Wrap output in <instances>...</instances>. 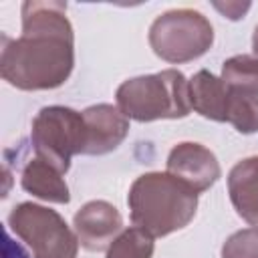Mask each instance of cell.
<instances>
[{
  "label": "cell",
  "mask_w": 258,
  "mask_h": 258,
  "mask_svg": "<svg viewBox=\"0 0 258 258\" xmlns=\"http://www.w3.org/2000/svg\"><path fill=\"white\" fill-rule=\"evenodd\" d=\"M230 91L226 121L234 125L240 133H256L258 131V93L248 91Z\"/></svg>",
  "instance_id": "cell-14"
},
{
  "label": "cell",
  "mask_w": 258,
  "mask_h": 258,
  "mask_svg": "<svg viewBox=\"0 0 258 258\" xmlns=\"http://www.w3.org/2000/svg\"><path fill=\"white\" fill-rule=\"evenodd\" d=\"M228 191L238 216L258 226V155L246 157L230 169Z\"/></svg>",
  "instance_id": "cell-10"
},
{
  "label": "cell",
  "mask_w": 258,
  "mask_h": 258,
  "mask_svg": "<svg viewBox=\"0 0 258 258\" xmlns=\"http://www.w3.org/2000/svg\"><path fill=\"white\" fill-rule=\"evenodd\" d=\"M214 42L210 20L189 8L159 14L149 28L153 52L167 62H187L202 56Z\"/></svg>",
  "instance_id": "cell-5"
},
{
  "label": "cell",
  "mask_w": 258,
  "mask_h": 258,
  "mask_svg": "<svg viewBox=\"0 0 258 258\" xmlns=\"http://www.w3.org/2000/svg\"><path fill=\"white\" fill-rule=\"evenodd\" d=\"M151 256H153V236H149L141 228H127L107 248L105 258H151Z\"/></svg>",
  "instance_id": "cell-15"
},
{
  "label": "cell",
  "mask_w": 258,
  "mask_h": 258,
  "mask_svg": "<svg viewBox=\"0 0 258 258\" xmlns=\"http://www.w3.org/2000/svg\"><path fill=\"white\" fill-rule=\"evenodd\" d=\"M230 91L222 79L210 71H198L189 81V105L202 117L212 121H226Z\"/></svg>",
  "instance_id": "cell-11"
},
{
  "label": "cell",
  "mask_w": 258,
  "mask_h": 258,
  "mask_svg": "<svg viewBox=\"0 0 258 258\" xmlns=\"http://www.w3.org/2000/svg\"><path fill=\"white\" fill-rule=\"evenodd\" d=\"M222 83L232 91L258 93V56L238 54L224 62Z\"/></svg>",
  "instance_id": "cell-13"
},
{
  "label": "cell",
  "mask_w": 258,
  "mask_h": 258,
  "mask_svg": "<svg viewBox=\"0 0 258 258\" xmlns=\"http://www.w3.org/2000/svg\"><path fill=\"white\" fill-rule=\"evenodd\" d=\"M214 8L220 10L222 14H226L230 20H238V18H242V16L250 10V4H240V2H226V4H220V2H216Z\"/></svg>",
  "instance_id": "cell-17"
},
{
  "label": "cell",
  "mask_w": 258,
  "mask_h": 258,
  "mask_svg": "<svg viewBox=\"0 0 258 258\" xmlns=\"http://www.w3.org/2000/svg\"><path fill=\"white\" fill-rule=\"evenodd\" d=\"M8 226L26 242L34 258H75L79 250L77 234L67 222L44 206L24 202L12 208Z\"/></svg>",
  "instance_id": "cell-6"
},
{
  "label": "cell",
  "mask_w": 258,
  "mask_h": 258,
  "mask_svg": "<svg viewBox=\"0 0 258 258\" xmlns=\"http://www.w3.org/2000/svg\"><path fill=\"white\" fill-rule=\"evenodd\" d=\"M222 258H258V228L234 232L222 246Z\"/></svg>",
  "instance_id": "cell-16"
},
{
  "label": "cell",
  "mask_w": 258,
  "mask_h": 258,
  "mask_svg": "<svg viewBox=\"0 0 258 258\" xmlns=\"http://www.w3.org/2000/svg\"><path fill=\"white\" fill-rule=\"evenodd\" d=\"M167 173L183 181L196 194H202L218 181L222 171H220V163L216 155L208 147L200 143L183 141V143H177L169 151Z\"/></svg>",
  "instance_id": "cell-7"
},
{
  "label": "cell",
  "mask_w": 258,
  "mask_h": 258,
  "mask_svg": "<svg viewBox=\"0 0 258 258\" xmlns=\"http://www.w3.org/2000/svg\"><path fill=\"white\" fill-rule=\"evenodd\" d=\"M20 179H22V187L28 194H32L44 202L69 204V200H71L69 185L64 183L62 173L36 155L24 165Z\"/></svg>",
  "instance_id": "cell-12"
},
{
  "label": "cell",
  "mask_w": 258,
  "mask_h": 258,
  "mask_svg": "<svg viewBox=\"0 0 258 258\" xmlns=\"http://www.w3.org/2000/svg\"><path fill=\"white\" fill-rule=\"evenodd\" d=\"M75 64V36L62 2H24L22 34L2 38L0 75L22 91L60 87Z\"/></svg>",
  "instance_id": "cell-1"
},
{
  "label": "cell",
  "mask_w": 258,
  "mask_h": 258,
  "mask_svg": "<svg viewBox=\"0 0 258 258\" xmlns=\"http://www.w3.org/2000/svg\"><path fill=\"white\" fill-rule=\"evenodd\" d=\"M79 244L91 252L105 250L123 232V218L109 202L95 200L85 204L73 220Z\"/></svg>",
  "instance_id": "cell-8"
},
{
  "label": "cell",
  "mask_w": 258,
  "mask_h": 258,
  "mask_svg": "<svg viewBox=\"0 0 258 258\" xmlns=\"http://www.w3.org/2000/svg\"><path fill=\"white\" fill-rule=\"evenodd\" d=\"M87 143L83 155H103L121 145L129 133V119L119 107L101 103L83 111Z\"/></svg>",
  "instance_id": "cell-9"
},
{
  "label": "cell",
  "mask_w": 258,
  "mask_h": 258,
  "mask_svg": "<svg viewBox=\"0 0 258 258\" xmlns=\"http://www.w3.org/2000/svg\"><path fill=\"white\" fill-rule=\"evenodd\" d=\"M30 139L36 157L67 173L73 155L85 151L87 127L83 113L60 105L44 107L32 119Z\"/></svg>",
  "instance_id": "cell-4"
},
{
  "label": "cell",
  "mask_w": 258,
  "mask_h": 258,
  "mask_svg": "<svg viewBox=\"0 0 258 258\" xmlns=\"http://www.w3.org/2000/svg\"><path fill=\"white\" fill-rule=\"evenodd\" d=\"M252 48H254V52L258 54V24H256V28H254V36H252Z\"/></svg>",
  "instance_id": "cell-19"
},
{
  "label": "cell",
  "mask_w": 258,
  "mask_h": 258,
  "mask_svg": "<svg viewBox=\"0 0 258 258\" xmlns=\"http://www.w3.org/2000/svg\"><path fill=\"white\" fill-rule=\"evenodd\" d=\"M127 204L135 228L159 238L191 222L198 210V194L167 171H151L131 183Z\"/></svg>",
  "instance_id": "cell-2"
},
{
  "label": "cell",
  "mask_w": 258,
  "mask_h": 258,
  "mask_svg": "<svg viewBox=\"0 0 258 258\" xmlns=\"http://www.w3.org/2000/svg\"><path fill=\"white\" fill-rule=\"evenodd\" d=\"M115 97L123 115L141 123L155 119H181L191 111L189 83L175 69L127 79L119 85Z\"/></svg>",
  "instance_id": "cell-3"
},
{
  "label": "cell",
  "mask_w": 258,
  "mask_h": 258,
  "mask_svg": "<svg viewBox=\"0 0 258 258\" xmlns=\"http://www.w3.org/2000/svg\"><path fill=\"white\" fill-rule=\"evenodd\" d=\"M2 258H30L28 252L10 238L8 232H4V242H2Z\"/></svg>",
  "instance_id": "cell-18"
}]
</instances>
